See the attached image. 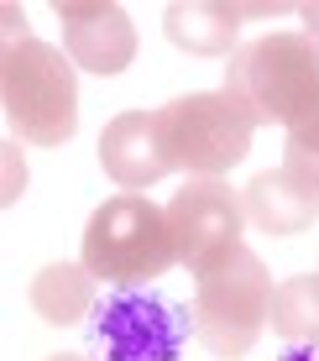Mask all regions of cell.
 <instances>
[{
	"instance_id": "cell-2",
	"label": "cell",
	"mask_w": 319,
	"mask_h": 361,
	"mask_svg": "<svg viewBox=\"0 0 319 361\" xmlns=\"http://www.w3.org/2000/svg\"><path fill=\"white\" fill-rule=\"evenodd\" d=\"M79 262L105 288H152L178 262V241L168 231V209L146 194H115L84 226Z\"/></svg>"
},
{
	"instance_id": "cell-7",
	"label": "cell",
	"mask_w": 319,
	"mask_h": 361,
	"mask_svg": "<svg viewBox=\"0 0 319 361\" xmlns=\"http://www.w3.org/2000/svg\"><path fill=\"white\" fill-rule=\"evenodd\" d=\"M168 231L178 241V262L189 272L236 252L246 231V199L225 178H189V189L168 199Z\"/></svg>"
},
{
	"instance_id": "cell-5",
	"label": "cell",
	"mask_w": 319,
	"mask_h": 361,
	"mask_svg": "<svg viewBox=\"0 0 319 361\" xmlns=\"http://www.w3.org/2000/svg\"><path fill=\"white\" fill-rule=\"evenodd\" d=\"M194 335V314L157 288H105L84 319L89 361H178Z\"/></svg>"
},
{
	"instance_id": "cell-18",
	"label": "cell",
	"mask_w": 319,
	"mask_h": 361,
	"mask_svg": "<svg viewBox=\"0 0 319 361\" xmlns=\"http://www.w3.org/2000/svg\"><path fill=\"white\" fill-rule=\"evenodd\" d=\"M47 361H89V356H79V351H58V356H47Z\"/></svg>"
},
{
	"instance_id": "cell-4",
	"label": "cell",
	"mask_w": 319,
	"mask_h": 361,
	"mask_svg": "<svg viewBox=\"0 0 319 361\" xmlns=\"http://www.w3.org/2000/svg\"><path fill=\"white\" fill-rule=\"evenodd\" d=\"M73 58L58 53L53 42L16 37L6 42L0 63V105H6L11 131L32 147H63L79 131V79Z\"/></svg>"
},
{
	"instance_id": "cell-8",
	"label": "cell",
	"mask_w": 319,
	"mask_h": 361,
	"mask_svg": "<svg viewBox=\"0 0 319 361\" xmlns=\"http://www.w3.org/2000/svg\"><path fill=\"white\" fill-rule=\"evenodd\" d=\"M58 27H63V53L84 73H126L137 58V27L115 0H58Z\"/></svg>"
},
{
	"instance_id": "cell-17",
	"label": "cell",
	"mask_w": 319,
	"mask_h": 361,
	"mask_svg": "<svg viewBox=\"0 0 319 361\" xmlns=\"http://www.w3.org/2000/svg\"><path fill=\"white\" fill-rule=\"evenodd\" d=\"M277 361H319V345H283Z\"/></svg>"
},
{
	"instance_id": "cell-11",
	"label": "cell",
	"mask_w": 319,
	"mask_h": 361,
	"mask_svg": "<svg viewBox=\"0 0 319 361\" xmlns=\"http://www.w3.org/2000/svg\"><path fill=\"white\" fill-rule=\"evenodd\" d=\"M163 32L168 42L183 47L194 58H220L236 47L241 32V6H220V0H178L163 11Z\"/></svg>"
},
{
	"instance_id": "cell-6",
	"label": "cell",
	"mask_w": 319,
	"mask_h": 361,
	"mask_svg": "<svg viewBox=\"0 0 319 361\" xmlns=\"http://www.w3.org/2000/svg\"><path fill=\"white\" fill-rule=\"evenodd\" d=\"M251 121L225 90L178 94L157 110V142H163L173 173L194 178H220L251 152Z\"/></svg>"
},
{
	"instance_id": "cell-16",
	"label": "cell",
	"mask_w": 319,
	"mask_h": 361,
	"mask_svg": "<svg viewBox=\"0 0 319 361\" xmlns=\"http://www.w3.org/2000/svg\"><path fill=\"white\" fill-rule=\"evenodd\" d=\"M299 21H304V32L319 42V0H314V6H299Z\"/></svg>"
},
{
	"instance_id": "cell-10",
	"label": "cell",
	"mask_w": 319,
	"mask_h": 361,
	"mask_svg": "<svg viewBox=\"0 0 319 361\" xmlns=\"http://www.w3.org/2000/svg\"><path fill=\"white\" fill-rule=\"evenodd\" d=\"M246 199V226H256L262 235H304L319 220V199L293 183L283 168H267L241 189Z\"/></svg>"
},
{
	"instance_id": "cell-13",
	"label": "cell",
	"mask_w": 319,
	"mask_h": 361,
	"mask_svg": "<svg viewBox=\"0 0 319 361\" xmlns=\"http://www.w3.org/2000/svg\"><path fill=\"white\" fill-rule=\"evenodd\" d=\"M267 325L283 345H319V272H299L273 288Z\"/></svg>"
},
{
	"instance_id": "cell-15",
	"label": "cell",
	"mask_w": 319,
	"mask_h": 361,
	"mask_svg": "<svg viewBox=\"0 0 319 361\" xmlns=\"http://www.w3.org/2000/svg\"><path fill=\"white\" fill-rule=\"evenodd\" d=\"M283 0H273V6H241V21H273V16H283Z\"/></svg>"
},
{
	"instance_id": "cell-1",
	"label": "cell",
	"mask_w": 319,
	"mask_h": 361,
	"mask_svg": "<svg viewBox=\"0 0 319 361\" xmlns=\"http://www.w3.org/2000/svg\"><path fill=\"white\" fill-rule=\"evenodd\" d=\"M225 94L251 126H299L319 110V42L309 32H267L236 47Z\"/></svg>"
},
{
	"instance_id": "cell-9",
	"label": "cell",
	"mask_w": 319,
	"mask_h": 361,
	"mask_svg": "<svg viewBox=\"0 0 319 361\" xmlns=\"http://www.w3.org/2000/svg\"><path fill=\"white\" fill-rule=\"evenodd\" d=\"M100 168L126 194H142V189H152L157 178L173 173L163 142H157V110H120V116L110 121L100 131Z\"/></svg>"
},
{
	"instance_id": "cell-12",
	"label": "cell",
	"mask_w": 319,
	"mask_h": 361,
	"mask_svg": "<svg viewBox=\"0 0 319 361\" xmlns=\"http://www.w3.org/2000/svg\"><path fill=\"white\" fill-rule=\"evenodd\" d=\"M100 293H94V278L84 262H53L32 278V309L42 325H79V319L94 314Z\"/></svg>"
},
{
	"instance_id": "cell-14",
	"label": "cell",
	"mask_w": 319,
	"mask_h": 361,
	"mask_svg": "<svg viewBox=\"0 0 319 361\" xmlns=\"http://www.w3.org/2000/svg\"><path fill=\"white\" fill-rule=\"evenodd\" d=\"M283 173L293 183H304L314 199H319V110L299 126H288V142H283Z\"/></svg>"
},
{
	"instance_id": "cell-3",
	"label": "cell",
	"mask_w": 319,
	"mask_h": 361,
	"mask_svg": "<svg viewBox=\"0 0 319 361\" xmlns=\"http://www.w3.org/2000/svg\"><path fill=\"white\" fill-rule=\"evenodd\" d=\"M194 341L204 351L241 361L262 341L267 314H273V278H267L262 257L251 246H236V252L215 257L210 267L194 272Z\"/></svg>"
}]
</instances>
